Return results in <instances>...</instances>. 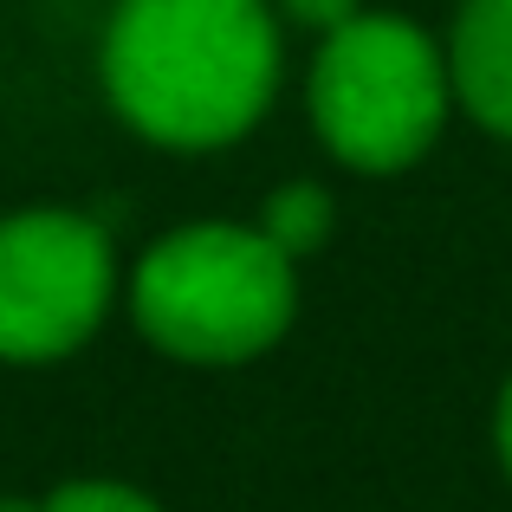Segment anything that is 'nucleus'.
<instances>
[{
	"label": "nucleus",
	"instance_id": "nucleus-1",
	"mask_svg": "<svg viewBox=\"0 0 512 512\" xmlns=\"http://www.w3.org/2000/svg\"><path fill=\"white\" fill-rule=\"evenodd\" d=\"M279 85L266 0H124L104 33V91L137 137L221 150L247 137Z\"/></svg>",
	"mask_w": 512,
	"mask_h": 512
},
{
	"label": "nucleus",
	"instance_id": "nucleus-2",
	"mask_svg": "<svg viewBox=\"0 0 512 512\" xmlns=\"http://www.w3.org/2000/svg\"><path fill=\"white\" fill-rule=\"evenodd\" d=\"M292 253H279L260 227L195 221L163 234L137 260L130 312L143 338L175 363H253L266 357L292 325L299 273Z\"/></svg>",
	"mask_w": 512,
	"mask_h": 512
},
{
	"label": "nucleus",
	"instance_id": "nucleus-3",
	"mask_svg": "<svg viewBox=\"0 0 512 512\" xmlns=\"http://www.w3.org/2000/svg\"><path fill=\"white\" fill-rule=\"evenodd\" d=\"M448 59L396 13H350L312 65V124L344 169L396 175L448 117Z\"/></svg>",
	"mask_w": 512,
	"mask_h": 512
},
{
	"label": "nucleus",
	"instance_id": "nucleus-4",
	"mask_svg": "<svg viewBox=\"0 0 512 512\" xmlns=\"http://www.w3.org/2000/svg\"><path fill=\"white\" fill-rule=\"evenodd\" d=\"M111 240L72 208L0 221V363H59L111 312Z\"/></svg>",
	"mask_w": 512,
	"mask_h": 512
},
{
	"label": "nucleus",
	"instance_id": "nucleus-5",
	"mask_svg": "<svg viewBox=\"0 0 512 512\" xmlns=\"http://www.w3.org/2000/svg\"><path fill=\"white\" fill-rule=\"evenodd\" d=\"M454 98L487 124L493 137H512V0H467L448 46Z\"/></svg>",
	"mask_w": 512,
	"mask_h": 512
},
{
	"label": "nucleus",
	"instance_id": "nucleus-6",
	"mask_svg": "<svg viewBox=\"0 0 512 512\" xmlns=\"http://www.w3.org/2000/svg\"><path fill=\"white\" fill-rule=\"evenodd\" d=\"M260 234L273 240L279 253H292V260L318 253V247L331 240V195H325L318 182H286L273 201H266Z\"/></svg>",
	"mask_w": 512,
	"mask_h": 512
},
{
	"label": "nucleus",
	"instance_id": "nucleus-7",
	"mask_svg": "<svg viewBox=\"0 0 512 512\" xmlns=\"http://www.w3.org/2000/svg\"><path fill=\"white\" fill-rule=\"evenodd\" d=\"M39 512H163L150 493L124 487V480H72V487L46 493Z\"/></svg>",
	"mask_w": 512,
	"mask_h": 512
},
{
	"label": "nucleus",
	"instance_id": "nucleus-8",
	"mask_svg": "<svg viewBox=\"0 0 512 512\" xmlns=\"http://www.w3.org/2000/svg\"><path fill=\"white\" fill-rule=\"evenodd\" d=\"M279 7H286L299 26H318V33H331V26H344L350 13H357V0H279Z\"/></svg>",
	"mask_w": 512,
	"mask_h": 512
},
{
	"label": "nucleus",
	"instance_id": "nucleus-9",
	"mask_svg": "<svg viewBox=\"0 0 512 512\" xmlns=\"http://www.w3.org/2000/svg\"><path fill=\"white\" fill-rule=\"evenodd\" d=\"M500 461H506V474H512V383H506V396H500Z\"/></svg>",
	"mask_w": 512,
	"mask_h": 512
},
{
	"label": "nucleus",
	"instance_id": "nucleus-10",
	"mask_svg": "<svg viewBox=\"0 0 512 512\" xmlns=\"http://www.w3.org/2000/svg\"><path fill=\"white\" fill-rule=\"evenodd\" d=\"M0 512H39V506H33V500H7Z\"/></svg>",
	"mask_w": 512,
	"mask_h": 512
}]
</instances>
